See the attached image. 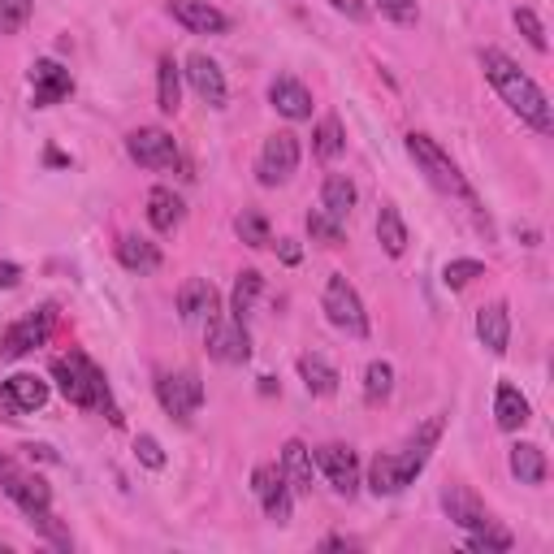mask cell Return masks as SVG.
<instances>
[{"mask_svg":"<svg viewBox=\"0 0 554 554\" xmlns=\"http://www.w3.org/2000/svg\"><path fill=\"white\" fill-rule=\"evenodd\" d=\"M481 70H485V78L494 83L498 96L507 100V109H511V113H520L524 122H529V126L537 130V135H550V130H554V109H550L546 91L537 87L533 78L507 57V52L485 48V52H481Z\"/></svg>","mask_w":554,"mask_h":554,"instance_id":"cell-1","label":"cell"},{"mask_svg":"<svg viewBox=\"0 0 554 554\" xmlns=\"http://www.w3.org/2000/svg\"><path fill=\"white\" fill-rule=\"evenodd\" d=\"M52 377H57L61 394L70 399L74 407H87V412H104L109 416V425H122V407L113 403V390L104 373L96 364H91L87 351H70L65 360L52 364Z\"/></svg>","mask_w":554,"mask_h":554,"instance_id":"cell-2","label":"cell"},{"mask_svg":"<svg viewBox=\"0 0 554 554\" xmlns=\"http://www.w3.org/2000/svg\"><path fill=\"white\" fill-rule=\"evenodd\" d=\"M407 152H412V161L420 165V174H425V178L433 182V187L446 191V195H459V200H468V204H472V187H468V178L459 174V165H455L451 156H446L429 135L412 130V135H407Z\"/></svg>","mask_w":554,"mask_h":554,"instance_id":"cell-3","label":"cell"},{"mask_svg":"<svg viewBox=\"0 0 554 554\" xmlns=\"http://www.w3.org/2000/svg\"><path fill=\"white\" fill-rule=\"evenodd\" d=\"M0 490H5L13 503L22 507L26 520H35V516H44V511H52L48 481L39 477V472H31V468H22L18 459H9V455H0Z\"/></svg>","mask_w":554,"mask_h":554,"instance_id":"cell-4","label":"cell"},{"mask_svg":"<svg viewBox=\"0 0 554 554\" xmlns=\"http://www.w3.org/2000/svg\"><path fill=\"white\" fill-rule=\"evenodd\" d=\"M52 325H57V308H52V303H44V308H35V312H26L22 321H13L5 334H0V360H22L26 351L44 347L48 334H52Z\"/></svg>","mask_w":554,"mask_h":554,"instance_id":"cell-5","label":"cell"},{"mask_svg":"<svg viewBox=\"0 0 554 554\" xmlns=\"http://www.w3.org/2000/svg\"><path fill=\"white\" fill-rule=\"evenodd\" d=\"M321 308H325L329 321H334L338 329H347V334H355V338H364V334H368V312H364L360 295H355V286H351L342 273H329Z\"/></svg>","mask_w":554,"mask_h":554,"instance_id":"cell-6","label":"cell"},{"mask_svg":"<svg viewBox=\"0 0 554 554\" xmlns=\"http://www.w3.org/2000/svg\"><path fill=\"white\" fill-rule=\"evenodd\" d=\"M156 399H161V407L174 420H191L195 412H200V403H204V381H200L195 368L161 373V377H156Z\"/></svg>","mask_w":554,"mask_h":554,"instance_id":"cell-7","label":"cell"},{"mask_svg":"<svg viewBox=\"0 0 554 554\" xmlns=\"http://www.w3.org/2000/svg\"><path fill=\"white\" fill-rule=\"evenodd\" d=\"M295 169H299V139L290 135V130H277V135L265 139L260 161H256L260 187H282V182H290Z\"/></svg>","mask_w":554,"mask_h":554,"instance_id":"cell-8","label":"cell"},{"mask_svg":"<svg viewBox=\"0 0 554 554\" xmlns=\"http://www.w3.org/2000/svg\"><path fill=\"white\" fill-rule=\"evenodd\" d=\"M252 490L260 498V507H265V516L273 524H290V507H295V490H290V481L282 477V468L273 464H260L252 472Z\"/></svg>","mask_w":554,"mask_h":554,"instance_id":"cell-9","label":"cell"},{"mask_svg":"<svg viewBox=\"0 0 554 554\" xmlns=\"http://www.w3.org/2000/svg\"><path fill=\"white\" fill-rule=\"evenodd\" d=\"M126 152H130V161L143 169H169L178 161V143L161 126H139L135 135L126 139Z\"/></svg>","mask_w":554,"mask_h":554,"instance_id":"cell-10","label":"cell"},{"mask_svg":"<svg viewBox=\"0 0 554 554\" xmlns=\"http://www.w3.org/2000/svg\"><path fill=\"white\" fill-rule=\"evenodd\" d=\"M208 355H213L217 364H243L247 355H252V338H247V325L243 321H221L213 312L208 316Z\"/></svg>","mask_w":554,"mask_h":554,"instance_id":"cell-11","label":"cell"},{"mask_svg":"<svg viewBox=\"0 0 554 554\" xmlns=\"http://www.w3.org/2000/svg\"><path fill=\"white\" fill-rule=\"evenodd\" d=\"M44 403H48V381L35 373H18L0 386V416L5 420H18L22 412H39Z\"/></svg>","mask_w":554,"mask_h":554,"instance_id":"cell-12","label":"cell"},{"mask_svg":"<svg viewBox=\"0 0 554 554\" xmlns=\"http://www.w3.org/2000/svg\"><path fill=\"white\" fill-rule=\"evenodd\" d=\"M316 468L325 472V481L334 485L342 498H355V490H360V459H355L351 446H338V442L321 446V451H316Z\"/></svg>","mask_w":554,"mask_h":554,"instance_id":"cell-13","label":"cell"},{"mask_svg":"<svg viewBox=\"0 0 554 554\" xmlns=\"http://www.w3.org/2000/svg\"><path fill=\"white\" fill-rule=\"evenodd\" d=\"M442 507H446V516H451L459 529H468V533H481V529H490V524H494V516L481 507V498L472 494L468 485H446Z\"/></svg>","mask_w":554,"mask_h":554,"instance_id":"cell-14","label":"cell"},{"mask_svg":"<svg viewBox=\"0 0 554 554\" xmlns=\"http://www.w3.org/2000/svg\"><path fill=\"white\" fill-rule=\"evenodd\" d=\"M187 78H191L195 96H200L208 109H221V104H226V74H221V65L208 57V52H191V57H187Z\"/></svg>","mask_w":554,"mask_h":554,"instance_id":"cell-15","label":"cell"},{"mask_svg":"<svg viewBox=\"0 0 554 554\" xmlns=\"http://www.w3.org/2000/svg\"><path fill=\"white\" fill-rule=\"evenodd\" d=\"M169 13L195 35H226L230 31V18L217 5H208V0H169Z\"/></svg>","mask_w":554,"mask_h":554,"instance_id":"cell-16","label":"cell"},{"mask_svg":"<svg viewBox=\"0 0 554 554\" xmlns=\"http://www.w3.org/2000/svg\"><path fill=\"white\" fill-rule=\"evenodd\" d=\"M269 104L286 117V122H308V117H312V91L303 87L299 78H290V74H282V78H273V83H269Z\"/></svg>","mask_w":554,"mask_h":554,"instance_id":"cell-17","label":"cell"},{"mask_svg":"<svg viewBox=\"0 0 554 554\" xmlns=\"http://www.w3.org/2000/svg\"><path fill=\"white\" fill-rule=\"evenodd\" d=\"M31 87H35V109H52L74 91L70 70H61L57 61H35L31 65Z\"/></svg>","mask_w":554,"mask_h":554,"instance_id":"cell-18","label":"cell"},{"mask_svg":"<svg viewBox=\"0 0 554 554\" xmlns=\"http://www.w3.org/2000/svg\"><path fill=\"white\" fill-rule=\"evenodd\" d=\"M477 338L485 351L503 355L507 342H511V316H507V303H485L477 312Z\"/></svg>","mask_w":554,"mask_h":554,"instance_id":"cell-19","label":"cell"},{"mask_svg":"<svg viewBox=\"0 0 554 554\" xmlns=\"http://www.w3.org/2000/svg\"><path fill=\"white\" fill-rule=\"evenodd\" d=\"M494 420H498V429H507V433H516V429L529 425V399L520 394V386L498 381V390H494Z\"/></svg>","mask_w":554,"mask_h":554,"instance_id":"cell-20","label":"cell"},{"mask_svg":"<svg viewBox=\"0 0 554 554\" xmlns=\"http://www.w3.org/2000/svg\"><path fill=\"white\" fill-rule=\"evenodd\" d=\"M178 312H182V321H204V316H213L217 312V290H213V282H204V277H191V282L178 290Z\"/></svg>","mask_w":554,"mask_h":554,"instance_id":"cell-21","label":"cell"},{"mask_svg":"<svg viewBox=\"0 0 554 554\" xmlns=\"http://www.w3.org/2000/svg\"><path fill=\"white\" fill-rule=\"evenodd\" d=\"M282 477L290 481L295 494H312V451L299 438H290L282 446Z\"/></svg>","mask_w":554,"mask_h":554,"instance_id":"cell-22","label":"cell"},{"mask_svg":"<svg viewBox=\"0 0 554 554\" xmlns=\"http://www.w3.org/2000/svg\"><path fill=\"white\" fill-rule=\"evenodd\" d=\"M511 472H516L520 485H546V451L533 442H516L511 446Z\"/></svg>","mask_w":554,"mask_h":554,"instance_id":"cell-23","label":"cell"},{"mask_svg":"<svg viewBox=\"0 0 554 554\" xmlns=\"http://www.w3.org/2000/svg\"><path fill=\"white\" fill-rule=\"evenodd\" d=\"M182 200L169 187H152V195H148V221H152V230H161V234H169V230H178L182 226Z\"/></svg>","mask_w":554,"mask_h":554,"instance_id":"cell-24","label":"cell"},{"mask_svg":"<svg viewBox=\"0 0 554 554\" xmlns=\"http://www.w3.org/2000/svg\"><path fill=\"white\" fill-rule=\"evenodd\" d=\"M321 208L334 221H347L351 217V208H355V182L347 174H329L321 182Z\"/></svg>","mask_w":554,"mask_h":554,"instance_id":"cell-25","label":"cell"},{"mask_svg":"<svg viewBox=\"0 0 554 554\" xmlns=\"http://www.w3.org/2000/svg\"><path fill=\"white\" fill-rule=\"evenodd\" d=\"M117 260H122L130 273H156V269H161V247L148 243V239H135V234H126V239L117 243Z\"/></svg>","mask_w":554,"mask_h":554,"instance_id":"cell-26","label":"cell"},{"mask_svg":"<svg viewBox=\"0 0 554 554\" xmlns=\"http://www.w3.org/2000/svg\"><path fill=\"white\" fill-rule=\"evenodd\" d=\"M299 377H303V386H308V394H316V399L338 394V368L325 364L321 355H303V360H299Z\"/></svg>","mask_w":554,"mask_h":554,"instance_id":"cell-27","label":"cell"},{"mask_svg":"<svg viewBox=\"0 0 554 554\" xmlns=\"http://www.w3.org/2000/svg\"><path fill=\"white\" fill-rule=\"evenodd\" d=\"M178 104H182V70L174 57H161V65H156V109L178 113Z\"/></svg>","mask_w":554,"mask_h":554,"instance_id":"cell-28","label":"cell"},{"mask_svg":"<svg viewBox=\"0 0 554 554\" xmlns=\"http://www.w3.org/2000/svg\"><path fill=\"white\" fill-rule=\"evenodd\" d=\"M368 490H373L377 498L403 494L407 481H403V472H399V459H394V455H377L373 468H368Z\"/></svg>","mask_w":554,"mask_h":554,"instance_id":"cell-29","label":"cell"},{"mask_svg":"<svg viewBox=\"0 0 554 554\" xmlns=\"http://www.w3.org/2000/svg\"><path fill=\"white\" fill-rule=\"evenodd\" d=\"M377 243L386 247V256L407 252V226H403V217L394 204H381V213H377Z\"/></svg>","mask_w":554,"mask_h":554,"instance_id":"cell-30","label":"cell"},{"mask_svg":"<svg viewBox=\"0 0 554 554\" xmlns=\"http://www.w3.org/2000/svg\"><path fill=\"white\" fill-rule=\"evenodd\" d=\"M347 148V135H342V122L338 117H321L312 130V152L321 156V161H334V156Z\"/></svg>","mask_w":554,"mask_h":554,"instance_id":"cell-31","label":"cell"},{"mask_svg":"<svg viewBox=\"0 0 554 554\" xmlns=\"http://www.w3.org/2000/svg\"><path fill=\"white\" fill-rule=\"evenodd\" d=\"M260 286H265V277L256 269H243L239 282H234V295H230V312L234 321H247V312H252V303L260 299Z\"/></svg>","mask_w":554,"mask_h":554,"instance_id":"cell-32","label":"cell"},{"mask_svg":"<svg viewBox=\"0 0 554 554\" xmlns=\"http://www.w3.org/2000/svg\"><path fill=\"white\" fill-rule=\"evenodd\" d=\"M390 390H394V368L386 360H373V364L364 368V403L381 407V403L390 399Z\"/></svg>","mask_w":554,"mask_h":554,"instance_id":"cell-33","label":"cell"},{"mask_svg":"<svg viewBox=\"0 0 554 554\" xmlns=\"http://www.w3.org/2000/svg\"><path fill=\"white\" fill-rule=\"evenodd\" d=\"M234 230H239V239L247 247H269L273 234H269V217L260 213V208H243L239 221H234Z\"/></svg>","mask_w":554,"mask_h":554,"instance_id":"cell-34","label":"cell"},{"mask_svg":"<svg viewBox=\"0 0 554 554\" xmlns=\"http://www.w3.org/2000/svg\"><path fill=\"white\" fill-rule=\"evenodd\" d=\"M308 234H312V243L338 247L342 243V221H334L325 208H312V213H308Z\"/></svg>","mask_w":554,"mask_h":554,"instance_id":"cell-35","label":"cell"},{"mask_svg":"<svg viewBox=\"0 0 554 554\" xmlns=\"http://www.w3.org/2000/svg\"><path fill=\"white\" fill-rule=\"evenodd\" d=\"M35 0H0V35H18L31 18Z\"/></svg>","mask_w":554,"mask_h":554,"instance_id":"cell-36","label":"cell"},{"mask_svg":"<svg viewBox=\"0 0 554 554\" xmlns=\"http://www.w3.org/2000/svg\"><path fill=\"white\" fill-rule=\"evenodd\" d=\"M477 277H485L481 260H451V265L442 269V282L451 286V290H464L468 282H477Z\"/></svg>","mask_w":554,"mask_h":554,"instance_id":"cell-37","label":"cell"},{"mask_svg":"<svg viewBox=\"0 0 554 554\" xmlns=\"http://www.w3.org/2000/svg\"><path fill=\"white\" fill-rule=\"evenodd\" d=\"M468 546L472 550H490V554H507L511 550V533L498 529V524H490V529H481V533H468Z\"/></svg>","mask_w":554,"mask_h":554,"instance_id":"cell-38","label":"cell"},{"mask_svg":"<svg viewBox=\"0 0 554 554\" xmlns=\"http://www.w3.org/2000/svg\"><path fill=\"white\" fill-rule=\"evenodd\" d=\"M516 26H520V35L529 39V44H533L537 52H546V48H550V39H546V26H542V18H537L533 9H516Z\"/></svg>","mask_w":554,"mask_h":554,"instance_id":"cell-39","label":"cell"},{"mask_svg":"<svg viewBox=\"0 0 554 554\" xmlns=\"http://www.w3.org/2000/svg\"><path fill=\"white\" fill-rule=\"evenodd\" d=\"M373 5L381 9V18H390V22H399V26H416L420 22L416 0H373Z\"/></svg>","mask_w":554,"mask_h":554,"instance_id":"cell-40","label":"cell"},{"mask_svg":"<svg viewBox=\"0 0 554 554\" xmlns=\"http://www.w3.org/2000/svg\"><path fill=\"white\" fill-rule=\"evenodd\" d=\"M135 455L148 468H165V451H161V442H156L152 433H139V438H135Z\"/></svg>","mask_w":554,"mask_h":554,"instance_id":"cell-41","label":"cell"},{"mask_svg":"<svg viewBox=\"0 0 554 554\" xmlns=\"http://www.w3.org/2000/svg\"><path fill=\"white\" fill-rule=\"evenodd\" d=\"M329 5H334L338 13H347L351 22H368V13H373V9L364 5V0H329Z\"/></svg>","mask_w":554,"mask_h":554,"instance_id":"cell-42","label":"cell"},{"mask_svg":"<svg viewBox=\"0 0 554 554\" xmlns=\"http://www.w3.org/2000/svg\"><path fill=\"white\" fill-rule=\"evenodd\" d=\"M18 282H22V269H18V265H9V260H5V265H0V290H13Z\"/></svg>","mask_w":554,"mask_h":554,"instance_id":"cell-43","label":"cell"},{"mask_svg":"<svg viewBox=\"0 0 554 554\" xmlns=\"http://www.w3.org/2000/svg\"><path fill=\"white\" fill-rule=\"evenodd\" d=\"M277 252H282V260H286V265H299V243L282 239V243H277Z\"/></svg>","mask_w":554,"mask_h":554,"instance_id":"cell-44","label":"cell"}]
</instances>
